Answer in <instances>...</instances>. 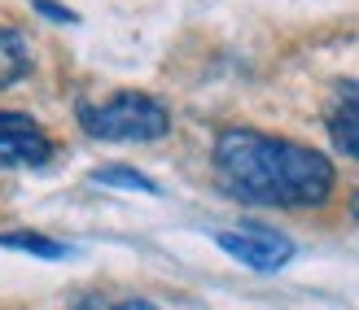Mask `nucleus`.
<instances>
[{
    "label": "nucleus",
    "mask_w": 359,
    "mask_h": 310,
    "mask_svg": "<svg viewBox=\"0 0 359 310\" xmlns=\"http://www.w3.org/2000/svg\"><path fill=\"white\" fill-rule=\"evenodd\" d=\"M215 175L224 192L250 206H320L333 192V162L307 144L228 127L215 140Z\"/></svg>",
    "instance_id": "f257e3e1"
},
{
    "label": "nucleus",
    "mask_w": 359,
    "mask_h": 310,
    "mask_svg": "<svg viewBox=\"0 0 359 310\" xmlns=\"http://www.w3.org/2000/svg\"><path fill=\"white\" fill-rule=\"evenodd\" d=\"M79 127L93 140H114V144H149L171 132L167 105H158L145 92H118L101 105L79 109Z\"/></svg>",
    "instance_id": "f03ea898"
},
{
    "label": "nucleus",
    "mask_w": 359,
    "mask_h": 310,
    "mask_svg": "<svg viewBox=\"0 0 359 310\" xmlns=\"http://www.w3.org/2000/svg\"><path fill=\"white\" fill-rule=\"evenodd\" d=\"M228 258H237L250 271H280L285 262L294 258V241L280 232H267V227H241V232H219L215 236Z\"/></svg>",
    "instance_id": "7ed1b4c3"
},
{
    "label": "nucleus",
    "mask_w": 359,
    "mask_h": 310,
    "mask_svg": "<svg viewBox=\"0 0 359 310\" xmlns=\"http://www.w3.org/2000/svg\"><path fill=\"white\" fill-rule=\"evenodd\" d=\"M48 157H53V140L40 132V122L0 109V167L22 171V167H44Z\"/></svg>",
    "instance_id": "20e7f679"
},
{
    "label": "nucleus",
    "mask_w": 359,
    "mask_h": 310,
    "mask_svg": "<svg viewBox=\"0 0 359 310\" xmlns=\"http://www.w3.org/2000/svg\"><path fill=\"white\" fill-rule=\"evenodd\" d=\"M329 136L342 153L359 157V83H346L337 97L333 114H329Z\"/></svg>",
    "instance_id": "39448f33"
},
{
    "label": "nucleus",
    "mask_w": 359,
    "mask_h": 310,
    "mask_svg": "<svg viewBox=\"0 0 359 310\" xmlns=\"http://www.w3.org/2000/svg\"><path fill=\"white\" fill-rule=\"evenodd\" d=\"M27 70H31V44H27V35L0 27V87L18 83Z\"/></svg>",
    "instance_id": "423d86ee"
},
{
    "label": "nucleus",
    "mask_w": 359,
    "mask_h": 310,
    "mask_svg": "<svg viewBox=\"0 0 359 310\" xmlns=\"http://www.w3.org/2000/svg\"><path fill=\"white\" fill-rule=\"evenodd\" d=\"M0 245L35 253V258H66V253H70V245L53 241V236H40V232H5V236H0Z\"/></svg>",
    "instance_id": "0eeeda50"
},
{
    "label": "nucleus",
    "mask_w": 359,
    "mask_h": 310,
    "mask_svg": "<svg viewBox=\"0 0 359 310\" xmlns=\"http://www.w3.org/2000/svg\"><path fill=\"white\" fill-rule=\"evenodd\" d=\"M93 179L97 184H114V188H132V192H158L154 179H145L140 171H128V167H101Z\"/></svg>",
    "instance_id": "6e6552de"
},
{
    "label": "nucleus",
    "mask_w": 359,
    "mask_h": 310,
    "mask_svg": "<svg viewBox=\"0 0 359 310\" xmlns=\"http://www.w3.org/2000/svg\"><path fill=\"white\" fill-rule=\"evenodd\" d=\"M70 310H158L154 302H140V297H128V302H105V297H79Z\"/></svg>",
    "instance_id": "1a4fd4ad"
},
{
    "label": "nucleus",
    "mask_w": 359,
    "mask_h": 310,
    "mask_svg": "<svg viewBox=\"0 0 359 310\" xmlns=\"http://www.w3.org/2000/svg\"><path fill=\"white\" fill-rule=\"evenodd\" d=\"M35 9H40L44 17H57V22H75V13H70L66 5H57V0H35Z\"/></svg>",
    "instance_id": "9d476101"
},
{
    "label": "nucleus",
    "mask_w": 359,
    "mask_h": 310,
    "mask_svg": "<svg viewBox=\"0 0 359 310\" xmlns=\"http://www.w3.org/2000/svg\"><path fill=\"white\" fill-rule=\"evenodd\" d=\"M355 218H359V197H355Z\"/></svg>",
    "instance_id": "9b49d317"
}]
</instances>
